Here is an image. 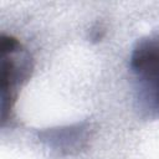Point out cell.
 I'll list each match as a JSON object with an SVG mask.
<instances>
[{
	"instance_id": "6da1fadb",
	"label": "cell",
	"mask_w": 159,
	"mask_h": 159,
	"mask_svg": "<svg viewBox=\"0 0 159 159\" xmlns=\"http://www.w3.org/2000/svg\"><path fill=\"white\" fill-rule=\"evenodd\" d=\"M138 108L149 118L159 117V35L137 41L129 61Z\"/></svg>"
},
{
	"instance_id": "7a4b0ae2",
	"label": "cell",
	"mask_w": 159,
	"mask_h": 159,
	"mask_svg": "<svg viewBox=\"0 0 159 159\" xmlns=\"http://www.w3.org/2000/svg\"><path fill=\"white\" fill-rule=\"evenodd\" d=\"M1 52V122L10 119L17 98L19 87L30 77L31 58L21 42L2 34L0 37Z\"/></svg>"
}]
</instances>
